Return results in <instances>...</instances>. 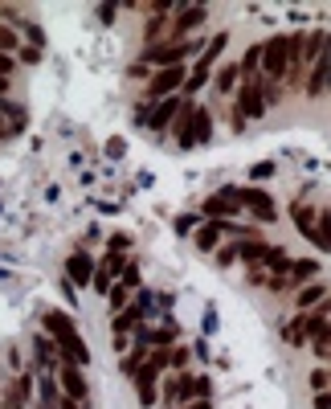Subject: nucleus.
I'll return each mask as SVG.
<instances>
[{"label": "nucleus", "instance_id": "6ab92c4d", "mask_svg": "<svg viewBox=\"0 0 331 409\" xmlns=\"http://www.w3.org/2000/svg\"><path fill=\"white\" fill-rule=\"evenodd\" d=\"M217 237H221V226L213 221V226H205L200 233H196V246H200V250H213V246H217Z\"/></svg>", "mask_w": 331, "mask_h": 409}, {"label": "nucleus", "instance_id": "39448f33", "mask_svg": "<svg viewBox=\"0 0 331 409\" xmlns=\"http://www.w3.org/2000/svg\"><path fill=\"white\" fill-rule=\"evenodd\" d=\"M185 78H189L185 66H168V70H160V74L147 82V98H155V102H160V98H172L176 87H185Z\"/></svg>", "mask_w": 331, "mask_h": 409}, {"label": "nucleus", "instance_id": "f704fd0d", "mask_svg": "<svg viewBox=\"0 0 331 409\" xmlns=\"http://www.w3.org/2000/svg\"><path fill=\"white\" fill-rule=\"evenodd\" d=\"M0 139H4V127H0Z\"/></svg>", "mask_w": 331, "mask_h": 409}, {"label": "nucleus", "instance_id": "c85d7f7f", "mask_svg": "<svg viewBox=\"0 0 331 409\" xmlns=\"http://www.w3.org/2000/svg\"><path fill=\"white\" fill-rule=\"evenodd\" d=\"M17 46V37L8 33V29H0V53H8V49Z\"/></svg>", "mask_w": 331, "mask_h": 409}, {"label": "nucleus", "instance_id": "2eb2a0df", "mask_svg": "<svg viewBox=\"0 0 331 409\" xmlns=\"http://www.w3.org/2000/svg\"><path fill=\"white\" fill-rule=\"evenodd\" d=\"M323 91H328V49H323V57H315L311 82H307V94H323Z\"/></svg>", "mask_w": 331, "mask_h": 409}, {"label": "nucleus", "instance_id": "c756f323", "mask_svg": "<svg viewBox=\"0 0 331 409\" xmlns=\"http://www.w3.org/2000/svg\"><path fill=\"white\" fill-rule=\"evenodd\" d=\"M8 70H12V57H8V53H0V78H8Z\"/></svg>", "mask_w": 331, "mask_h": 409}, {"label": "nucleus", "instance_id": "aec40b11", "mask_svg": "<svg viewBox=\"0 0 331 409\" xmlns=\"http://www.w3.org/2000/svg\"><path fill=\"white\" fill-rule=\"evenodd\" d=\"M213 82H217V91H221V94H229V91H234V82H237V66L217 70V78H213Z\"/></svg>", "mask_w": 331, "mask_h": 409}, {"label": "nucleus", "instance_id": "f8f14e48", "mask_svg": "<svg viewBox=\"0 0 331 409\" xmlns=\"http://www.w3.org/2000/svg\"><path fill=\"white\" fill-rule=\"evenodd\" d=\"M180 107H185L180 98H164V102L155 107V115H151V127H155V131H164V127H168L176 115H180Z\"/></svg>", "mask_w": 331, "mask_h": 409}, {"label": "nucleus", "instance_id": "4be33fe9", "mask_svg": "<svg viewBox=\"0 0 331 409\" xmlns=\"http://www.w3.org/2000/svg\"><path fill=\"white\" fill-rule=\"evenodd\" d=\"M237 205H229V201H221V197H213V201H209V205H205V213H209V217H225V213H234Z\"/></svg>", "mask_w": 331, "mask_h": 409}, {"label": "nucleus", "instance_id": "1a4fd4ad", "mask_svg": "<svg viewBox=\"0 0 331 409\" xmlns=\"http://www.w3.org/2000/svg\"><path fill=\"white\" fill-rule=\"evenodd\" d=\"M66 274L78 282V287H86L91 278H95V262H91V254H70V262H66Z\"/></svg>", "mask_w": 331, "mask_h": 409}, {"label": "nucleus", "instance_id": "0eeeda50", "mask_svg": "<svg viewBox=\"0 0 331 409\" xmlns=\"http://www.w3.org/2000/svg\"><path fill=\"white\" fill-rule=\"evenodd\" d=\"M237 201H241V205H249L262 221H274V201H270L262 188H237Z\"/></svg>", "mask_w": 331, "mask_h": 409}, {"label": "nucleus", "instance_id": "a211bd4d", "mask_svg": "<svg viewBox=\"0 0 331 409\" xmlns=\"http://www.w3.org/2000/svg\"><path fill=\"white\" fill-rule=\"evenodd\" d=\"M283 336L290 340V344H303V340H307V316H299L294 323H286V327H283Z\"/></svg>", "mask_w": 331, "mask_h": 409}, {"label": "nucleus", "instance_id": "6e6552de", "mask_svg": "<svg viewBox=\"0 0 331 409\" xmlns=\"http://www.w3.org/2000/svg\"><path fill=\"white\" fill-rule=\"evenodd\" d=\"M192 49H196V42H185V46H160V49H147V53H143V57H147V62H151V66H164V70H168V66H180V57H185V53H192Z\"/></svg>", "mask_w": 331, "mask_h": 409}, {"label": "nucleus", "instance_id": "5701e85b", "mask_svg": "<svg viewBox=\"0 0 331 409\" xmlns=\"http://www.w3.org/2000/svg\"><path fill=\"white\" fill-rule=\"evenodd\" d=\"M140 323V311H123V316L115 319V336H123V331H131Z\"/></svg>", "mask_w": 331, "mask_h": 409}, {"label": "nucleus", "instance_id": "ddd939ff", "mask_svg": "<svg viewBox=\"0 0 331 409\" xmlns=\"http://www.w3.org/2000/svg\"><path fill=\"white\" fill-rule=\"evenodd\" d=\"M234 254H241L245 262H270V258H274V246H266V242H245V246H237Z\"/></svg>", "mask_w": 331, "mask_h": 409}, {"label": "nucleus", "instance_id": "dca6fc26", "mask_svg": "<svg viewBox=\"0 0 331 409\" xmlns=\"http://www.w3.org/2000/svg\"><path fill=\"white\" fill-rule=\"evenodd\" d=\"M323 299H328V282H311V287H303V291H299V299H294V303H299V307H319Z\"/></svg>", "mask_w": 331, "mask_h": 409}, {"label": "nucleus", "instance_id": "f03ea898", "mask_svg": "<svg viewBox=\"0 0 331 409\" xmlns=\"http://www.w3.org/2000/svg\"><path fill=\"white\" fill-rule=\"evenodd\" d=\"M294 62H299V37H270L262 46V70L270 78H283Z\"/></svg>", "mask_w": 331, "mask_h": 409}, {"label": "nucleus", "instance_id": "9b49d317", "mask_svg": "<svg viewBox=\"0 0 331 409\" xmlns=\"http://www.w3.org/2000/svg\"><path fill=\"white\" fill-rule=\"evenodd\" d=\"M209 393V376H180L176 381V401L185 397V401H192V397H205Z\"/></svg>", "mask_w": 331, "mask_h": 409}, {"label": "nucleus", "instance_id": "9d476101", "mask_svg": "<svg viewBox=\"0 0 331 409\" xmlns=\"http://www.w3.org/2000/svg\"><path fill=\"white\" fill-rule=\"evenodd\" d=\"M205 17H209V8H205V4H196V8H180L172 29H176V33H192V29H200V25H205Z\"/></svg>", "mask_w": 331, "mask_h": 409}, {"label": "nucleus", "instance_id": "2f4dec72", "mask_svg": "<svg viewBox=\"0 0 331 409\" xmlns=\"http://www.w3.org/2000/svg\"><path fill=\"white\" fill-rule=\"evenodd\" d=\"M331 406V397H328V393H315V409H328Z\"/></svg>", "mask_w": 331, "mask_h": 409}, {"label": "nucleus", "instance_id": "473e14b6", "mask_svg": "<svg viewBox=\"0 0 331 409\" xmlns=\"http://www.w3.org/2000/svg\"><path fill=\"white\" fill-rule=\"evenodd\" d=\"M4 91H8V78H0V94H4Z\"/></svg>", "mask_w": 331, "mask_h": 409}, {"label": "nucleus", "instance_id": "423d86ee", "mask_svg": "<svg viewBox=\"0 0 331 409\" xmlns=\"http://www.w3.org/2000/svg\"><path fill=\"white\" fill-rule=\"evenodd\" d=\"M262 111H266L262 82H245V87H241V107H237V115H241V119H262Z\"/></svg>", "mask_w": 331, "mask_h": 409}, {"label": "nucleus", "instance_id": "393cba45", "mask_svg": "<svg viewBox=\"0 0 331 409\" xmlns=\"http://www.w3.org/2000/svg\"><path fill=\"white\" fill-rule=\"evenodd\" d=\"M140 364H143V344H140V352H131V356H123V372H140Z\"/></svg>", "mask_w": 331, "mask_h": 409}, {"label": "nucleus", "instance_id": "4468645a", "mask_svg": "<svg viewBox=\"0 0 331 409\" xmlns=\"http://www.w3.org/2000/svg\"><path fill=\"white\" fill-rule=\"evenodd\" d=\"M33 352H37V364H41V368H53V364L62 361V356H57V344H53L49 336H37V340H33Z\"/></svg>", "mask_w": 331, "mask_h": 409}, {"label": "nucleus", "instance_id": "20e7f679", "mask_svg": "<svg viewBox=\"0 0 331 409\" xmlns=\"http://www.w3.org/2000/svg\"><path fill=\"white\" fill-rule=\"evenodd\" d=\"M57 368H62V397H70V401H86L91 397V385H86V376H82V368L70 361H57Z\"/></svg>", "mask_w": 331, "mask_h": 409}, {"label": "nucleus", "instance_id": "7c9ffc66", "mask_svg": "<svg viewBox=\"0 0 331 409\" xmlns=\"http://www.w3.org/2000/svg\"><path fill=\"white\" fill-rule=\"evenodd\" d=\"M37 57H41V53H37V49H29V46L21 49V62H29V66H33V62H37Z\"/></svg>", "mask_w": 331, "mask_h": 409}, {"label": "nucleus", "instance_id": "72a5a7b5", "mask_svg": "<svg viewBox=\"0 0 331 409\" xmlns=\"http://www.w3.org/2000/svg\"><path fill=\"white\" fill-rule=\"evenodd\" d=\"M192 409H209V406H205V401H200V406H192Z\"/></svg>", "mask_w": 331, "mask_h": 409}, {"label": "nucleus", "instance_id": "cd10ccee", "mask_svg": "<svg viewBox=\"0 0 331 409\" xmlns=\"http://www.w3.org/2000/svg\"><path fill=\"white\" fill-rule=\"evenodd\" d=\"M168 364L185 368V364H189V348H172V352H168Z\"/></svg>", "mask_w": 331, "mask_h": 409}, {"label": "nucleus", "instance_id": "f257e3e1", "mask_svg": "<svg viewBox=\"0 0 331 409\" xmlns=\"http://www.w3.org/2000/svg\"><path fill=\"white\" fill-rule=\"evenodd\" d=\"M46 331H49V340L57 344V356L62 361H70V364H91V348L82 344V336L74 331V319L66 316V311H46Z\"/></svg>", "mask_w": 331, "mask_h": 409}, {"label": "nucleus", "instance_id": "f3484780", "mask_svg": "<svg viewBox=\"0 0 331 409\" xmlns=\"http://www.w3.org/2000/svg\"><path fill=\"white\" fill-rule=\"evenodd\" d=\"M258 66H262V46H249L245 57H241V66H237V74H245V82H254V70Z\"/></svg>", "mask_w": 331, "mask_h": 409}, {"label": "nucleus", "instance_id": "7ed1b4c3", "mask_svg": "<svg viewBox=\"0 0 331 409\" xmlns=\"http://www.w3.org/2000/svg\"><path fill=\"white\" fill-rule=\"evenodd\" d=\"M176 119H180V147H196V143H205L213 136V119L200 107H180Z\"/></svg>", "mask_w": 331, "mask_h": 409}, {"label": "nucleus", "instance_id": "412c9836", "mask_svg": "<svg viewBox=\"0 0 331 409\" xmlns=\"http://www.w3.org/2000/svg\"><path fill=\"white\" fill-rule=\"evenodd\" d=\"M311 352H315V361H323L328 364V327H323V331H315V336H311Z\"/></svg>", "mask_w": 331, "mask_h": 409}, {"label": "nucleus", "instance_id": "b1692460", "mask_svg": "<svg viewBox=\"0 0 331 409\" xmlns=\"http://www.w3.org/2000/svg\"><path fill=\"white\" fill-rule=\"evenodd\" d=\"M315 274V262H294V278L286 282V287H294V282H303V278H311Z\"/></svg>", "mask_w": 331, "mask_h": 409}, {"label": "nucleus", "instance_id": "a878e982", "mask_svg": "<svg viewBox=\"0 0 331 409\" xmlns=\"http://www.w3.org/2000/svg\"><path fill=\"white\" fill-rule=\"evenodd\" d=\"M127 291H131V287H127V282H119V287H115V291H111V307H115V311H119V307H123V303H127Z\"/></svg>", "mask_w": 331, "mask_h": 409}, {"label": "nucleus", "instance_id": "bb28decb", "mask_svg": "<svg viewBox=\"0 0 331 409\" xmlns=\"http://www.w3.org/2000/svg\"><path fill=\"white\" fill-rule=\"evenodd\" d=\"M311 385H315V393H328V364L311 372Z\"/></svg>", "mask_w": 331, "mask_h": 409}]
</instances>
